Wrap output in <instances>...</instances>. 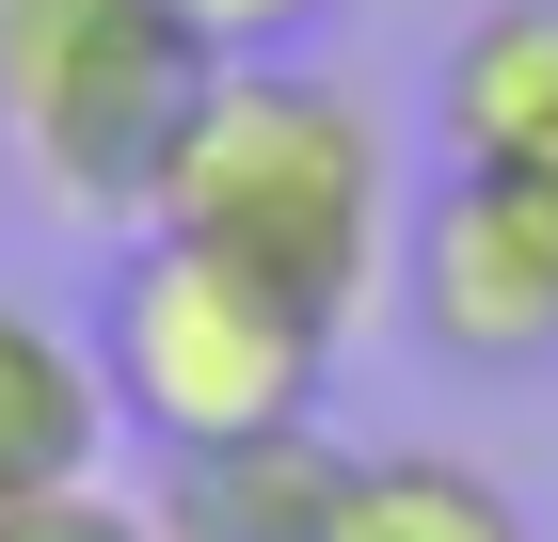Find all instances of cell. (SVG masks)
I'll return each mask as SVG.
<instances>
[{
    "label": "cell",
    "instance_id": "6da1fadb",
    "mask_svg": "<svg viewBox=\"0 0 558 542\" xmlns=\"http://www.w3.org/2000/svg\"><path fill=\"white\" fill-rule=\"evenodd\" d=\"M144 224L192 255H240L256 288H288L303 320H367L399 272V160H384V112L351 81H319L303 48H256V64H208L192 128H175Z\"/></svg>",
    "mask_w": 558,
    "mask_h": 542
},
{
    "label": "cell",
    "instance_id": "7a4b0ae2",
    "mask_svg": "<svg viewBox=\"0 0 558 542\" xmlns=\"http://www.w3.org/2000/svg\"><path fill=\"white\" fill-rule=\"evenodd\" d=\"M319 368H336V320H303L288 288H256L240 255H192L160 224H129L112 288H96V383L144 447H240V431L319 415Z\"/></svg>",
    "mask_w": 558,
    "mask_h": 542
},
{
    "label": "cell",
    "instance_id": "3957f363",
    "mask_svg": "<svg viewBox=\"0 0 558 542\" xmlns=\"http://www.w3.org/2000/svg\"><path fill=\"white\" fill-rule=\"evenodd\" d=\"M192 96L208 48L175 33V0H0V144L48 208L144 224Z\"/></svg>",
    "mask_w": 558,
    "mask_h": 542
},
{
    "label": "cell",
    "instance_id": "277c9868",
    "mask_svg": "<svg viewBox=\"0 0 558 542\" xmlns=\"http://www.w3.org/2000/svg\"><path fill=\"white\" fill-rule=\"evenodd\" d=\"M399 303L447 368H543L558 351V192L447 160V192L399 224Z\"/></svg>",
    "mask_w": 558,
    "mask_h": 542
},
{
    "label": "cell",
    "instance_id": "5b68a950",
    "mask_svg": "<svg viewBox=\"0 0 558 542\" xmlns=\"http://www.w3.org/2000/svg\"><path fill=\"white\" fill-rule=\"evenodd\" d=\"M336 495H351V447L319 415H288L240 447H175L144 510H160V542H336Z\"/></svg>",
    "mask_w": 558,
    "mask_h": 542
},
{
    "label": "cell",
    "instance_id": "8992f818",
    "mask_svg": "<svg viewBox=\"0 0 558 542\" xmlns=\"http://www.w3.org/2000/svg\"><path fill=\"white\" fill-rule=\"evenodd\" d=\"M430 128L463 176H543L558 160V0H478L430 64Z\"/></svg>",
    "mask_w": 558,
    "mask_h": 542
},
{
    "label": "cell",
    "instance_id": "52a82bcc",
    "mask_svg": "<svg viewBox=\"0 0 558 542\" xmlns=\"http://www.w3.org/2000/svg\"><path fill=\"white\" fill-rule=\"evenodd\" d=\"M96 447H112L96 335H64L48 303L0 288V510H16V495H64V479H96Z\"/></svg>",
    "mask_w": 558,
    "mask_h": 542
},
{
    "label": "cell",
    "instance_id": "ba28073f",
    "mask_svg": "<svg viewBox=\"0 0 558 542\" xmlns=\"http://www.w3.org/2000/svg\"><path fill=\"white\" fill-rule=\"evenodd\" d=\"M336 542H526V510H511V479L463 462V447H351Z\"/></svg>",
    "mask_w": 558,
    "mask_h": 542
},
{
    "label": "cell",
    "instance_id": "9c48e42d",
    "mask_svg": "<svg viewBox=\"0 0 558 542\" xmlns=\"http://www.w3.org/2000/svg\"><path fill=\"white\" fill-rule=\"evenodd\" d=\"M0 542H160V510L112 495V479H64V495H16V510H0Z\"/></svg>",
    "mask_w": 558,
    "mask_h": 542
},
{
    "label": "cell",
    "instance_id": "30bf717a",
    "mask_svg": "<svg viewBox=\"0 0 558 542\" xmlns=\"http://www.w3.org/2000/svg\"><path fill=\"white\" fill-rule=\"evenodd\" d=\"M336 16V0H175V33L208 48V64H256V48H303Z\"/></svg>",
    "mask_w": 558,
    "mask_h": 542
},
{
    "label": "cell",
    "instance_id": "8fae6325",
    "mask_svg": "<svg viewBox=\"0 0 558 542\" xmlns=\"http://www.w3.org/2000/svg\"><path fill=\"white\" fill-rule=\"evenodd\" d=\"M543 192H558V160H543Z\"/></svg>",
    "mask_w": 558,
    "mask_h": 542
}]
</instances>
